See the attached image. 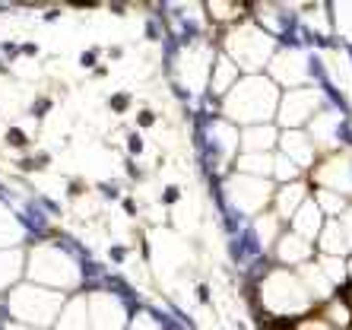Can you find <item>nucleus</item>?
I'll list each match as a JSON object with an SVG mask.
<instances>
[{"label":"nucleus","mask_w":352,"mask_h":330,"mask_svg":"<svg viewBox=\"0 0 352 330\" xmlns=\"http://www.w3.org/2000/svg\"><path fill=\"white\" fill-rule=\"evenodd\" d=\"M279 111V86L267 76H241L235 83V92L228 99V118L241 121L251 127L270 124L273 114Z\"/></svg>","instance_id":"1"},{"label":"nucleus","mask_w":352,"mask_h":330,"mask_svg":"<svg viewBox=\"0 0 352 330\" xmlns=\"http://www.w3.org/2000/svg\"><path fill=\"white\" fill-rule=\"evenodd\" d=\"M228 54L238 70H260L270 67V60L276 57V35L263 32L260 25H238V32H232L228 38Z\"/></svg>","instance_id":"2"},{"label":"nucleus","mask_w":352,"mask_h":330,"mask_svg":"<svg viewBox=\"0 0 352 330\" xmlns=\"http://www.w3.org/2000/svg\"><path fill=\"white\" fill-rule=\"evenodd\" d=\"M273 197V187H270L267 178H251V175H238L232 181V191H228V210L238 219L248 216H260V210L270 203Z\"/></svg>","instance_id":"3"},{"label":"nucleus","mask_w":352,"mask_h":330,"mask_svg":"<svg viewBox=\"0 0 352 330\" xmlns=\"http://www.w3.org/2000/svg\"><path fill=\"white\" fill-rule=\"evenodd\" d=\"M321 102H324V96L317 89L299 86V89L282 96V105H279V111H276V118H279V124L286 127V130H299L302 124H308V121H314L317 114H321Z\"/></svg>","instance_id":"4"},{"label":"nucleus","mask_w":352,"mask_h":330,"mask_svg":"<svg viewBox=\"0 0 352 330\" xmlns=\"http://www.w3.org/2000/svg\"><path fill=\"white\" fill-rule=\"evenodd\" d=\"M279 156H286L299 172H304L314 162V140L304 130H282L279 133Z\"/></svg>","instance_id":"5"},{"label":"nucleus","mask_w":352,"mask_h":330,"mask_svg":"<svg viewBox=\"0 0 352 330\" xmlns=\"http://www.w3.org/2000/svg\"><path fill=\"white\" fill-rule=\"evenodd\" d=\"M311 254H314L311 241H304L302 235H295V232H286L282 238H276V245H273V257H276V264H282V267H302V264H308Z\"/></svg>","instance_id":"6"},{"label":"nucleus","mask_w":352,"mask_h":330,"mask_svg":"<svg viewBox=\"0 0 352 330\" xmlns=\"http://www.w3.org/2000/svg\"><path fill=\"white\" fill-rule=\"evenodd\" d=\"M308 200V184L304 181H292V184H282L279 191L273 194V213H276V219H286V222H292V216L299 213V206Z\"/></svg>","instance_id":"7"},{"label":"nucleus","mask_w":352,"mask_h":330,"mask_svg":"<svg viewBox=\"0 0 352 330\" xmlns=\"http://www.w3.org/2000/svg\"><path fill=\"white\" fill-rule=\"evenodd\" d=\"M321 228H324V213H321V206L314 203V197H308L299 206V213L292 216V232L302 235L304 241H311V238L321 235Z\"/></svg>","instance_id":"8"},{"label":"nucleus","mask_w":352,"mask_h":330,"mask_svg":"<svg viewBox=\"0 0 352 330\" xmlns=\"http://www.w3.org/2000/svg\"><path fill=\"white\" fill-rule=\"evenodd\" d=\"M279 146V130L273 124H257L241 130V150L245 152H273Z\"/></svg>","instance_id":"9"},{"label":"nucleus","mask_w":352,"mask_h":330,"mask_svg":"<svg viewBox=\"0 0 352 330\" xmlns=\"http://www.w3.org/2000/svg\"><path fill=\"white\" fill-rule=\"evenodd\" d=\"M317 238H321V251L327 254V257H346L349 254V241H346V232H343L340 219L324 222V228H321Z\"/></svg>","instance_id":"10"},{"label":"nucleus","mask_w":352,"mask_h":330,"mask_svg":"<svg viewBox=\"0 0 352 330\" xmlns=\"http://www.w3.org/2000/svg\"><path fill=\"white\" fill-rule=\"evenodd\" d=\"M238 175L267 178L273 175V152H241L238 156Z\"/></svg>","instance_id":"11"},{"label":"nucleus","mask_w":352,"mask_h":330,"mask_svg":"<svg viewBox=\"0 0 352 330\" xmlns=\"http://www.w3.org/2000/svg\"><path fill=\"white\" fill-rule=\"evenodd\" d=\"M314 203L321 206V213H327V216H340V213H346L349 206H346V197L343 194H336V191H327V187H317L314 191Z\"/></svg>","instance_id":"12"},{"label":"nucleus","mask_w":352,"mask_h":330,"mask_svg":"<svg viewBox=\"0 0 352 330\" xmlns=\"http://www.w3.org/2000/svg\"><path fill=\"white\" fill-rule=\"evenodd\" d=\"M238 67L232 64V57H219V70H216V79H213V92H228V86H235V79H238Z\"/></svg>","instance_id":"13"},{"label":"nucleus","mask_w":352,"mask_h":330,"mask_svg":"<svg viewBox=\"0 0 352 330\" xmlns=\"http://www.w3.org/2000/svg\"><path fill=\"white\" fill-rule=\"evenodd\" d=\"M295 330H333V324H327V318H321V314H314V318L302 321Z\"/></svg>","instance_id":"14"}]
</instances>
